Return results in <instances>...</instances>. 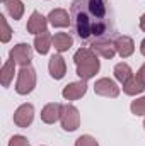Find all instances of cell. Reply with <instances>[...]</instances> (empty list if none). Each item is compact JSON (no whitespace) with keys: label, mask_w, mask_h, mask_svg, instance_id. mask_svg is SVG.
<instances>
[{"label":"cell","mask_w":145,"mask_h":146,"mask_svg":"<svg viewBox=\"0 0 145 146\" xmlns=\"http://www.w3.org/2000/svg\"><path fill=\"white\" fill-rule=\"evenodd\" d=\"M85 92H87V83H85V80H80V82L68 83V85L63 88L62 95H63V99H67V100H77V99H80L82 95H85Z\"/></svg>","instance_id":"obj_9"},{"label":"cell","mask_w":145,"mask_h":146,"mask_svg":"<svg viewBox=\"0 0 145 146\" xmlns=\"http://www.w3.org/2000/svg\"><path fill=\"white\" fill-rule=\"evenodd\" d=\"M132 68L126 65V63H118L116 66H114V76H116V80L118 82H121V83H126L133 75H132Z\"/></svg>","instance_id":"obj_20"},{"label":"cell","mask_w":145,"mask_h":146,"mask_svg":"<svg viewBox=\"0 0 145 146\" xmlns=\"http://www.w3.org/2000/svg\"><path fill=\"white\" fill-rule=\"evenodd\" d=\"M130 109H132V112H133L135 115H144L145 114V97L133 100L132 106H130Z\"/></svg>","instance_id":"obj_22"},{"label":"cell","mask_w":145,"mask_h":146,"mask_svg":"<svg viewBox=\"0 0 145 146\" xmlns=\"http://www.w3.org/2000/svg\"><path fill=\"white\" fill-rule=\"evenodd\" d=\"M48 19H50L51 26H55V27H67V26L72 22L68 12L63 10V9H55V10H51L50 15H48Z\"/></svg>","instance_id":"obj_14"},{"label":"cell","mask_w":145,"mask_h":146,"mask_svg":"<svg viewBox=\"0 0 145 146\" xmlns=\"http://www.w3.org/2000/svg\"><path fill=\"white\" fill-rule=\"evenodd\" d=\"M145 90V65L133 75L126 83H123V92L128 95H137Z\"/></svg>","instance_id":"obj_6"},{"label":"cell","mask_w":145,"mask_h":146,"mask_svg":"<svg viewBox=\"0 0 145 146\" xmlns=\"http://www.w3.org/2000/svg\"><path fill=\"white\" fill-rule=\"evenodd\" d=\"M73 61L77 65V75L80 76V80L92 78L99 72V66H101V63L97 60V54L92 48H80L73 54Z\"/></svg>","instance_id":"obj_2"},{"label":"cell","mask_w":145,"mask_h":146,"mask_svg":"<svg viewBox=\"0 0 145 146\" xmlns=\"http://www.w3.org/2000/svg\"><path fill=\"white\" fill-rule=\"evenodd\" d=\"M10 60H14L21 66H29L31 60H33V49H31V46L26 44V42H19L17 46H14L10 49Z\"/></svg>","instance_id":"obj_5"},{"label":"cell","mask_w":145,"mask_h":146,"mask_svg":"<svg viewBox=\"0 0 145 146\" xmlns=\"http://www.w3.org/2000/svg\"><path fill=\"white\" fill-rule=\"evenodd\" d=\"M140 29H142V31H145V14L140 17Z\"/></svg>","instance_id":"obj_25"},{"label":"cell","mask_w":145,"mask_h":146,"mask_svg":"<svg viewBox=\"0 0 145 146\" xmlns=\"http://www.w3.org/2000/svg\"><path fill=\"white\" fill-rule=\"evenodd\" d=\"M60 121H62V127H63L65 131H75V129L80 126V114H79L77 107L68 106V104L63 106Z\"/></svg>","instance_id":"obj_4"},{"label":"cell","mask_w":145,"mask_h":146,"mask_svg":"<svg viewBox=\"0 0 145 146\" xmlns=\"http://www.w3.org/2000/svg\"><path fill=\"white\" fill-rule=\"evenodd\" d=\"M75 146H99V143H97V141H96L92 136L85 134V136H80V138H77Z\"/></svg>","instance_id":"obj_23"},{"label":"cell","mask_w":145,"mask_h":146,"mask_svg":"<svg viewBox=\"0 0 145 146\" xmlns=\"http://www.w3.org/2000/svg\"><path fill=\"white\" fill-rule=\"evenodd\" d=\"M94 92L97 95H103V97H111V99H116L119 95V87L109 80V78H101L94 83Z\"/></svg>","instance_id":"obj_7"},{"label":"cell","mask_w":145,"mask_h":146,"mask_svg":"<svg viewBox=\"0 0 145 146\" xmlns=\"http://www.w3.org/2000/svg\"><path fill=\"white\" fill-rule=\"evenodd\" d=\"M14 73H15V61L14 60H9L3 66H2V72H0V80H2V85L3 87H9L12 78H14Z\"/></svg>","instance_id":"obj_19"},{"label":"cell","mask_w":145,"mask_h":146,"mask_svg":"<svg viewBox=\"0 0 145 146\" xmlns=\"http://www.w3.org/2000/svg\"><path fill=\"white\" fill-rule=\"evenodd\" d=\"M70 19L77 37L84 42L114 36V17L108 0H77L72 5Z\"/></svg>","instance_id":"obj_1"},{"label":"cell","mask_w":145,"mask_h":146,"mask_svg":"<svg viewBox=\"0 0 145 146\" xmlns=\"http://www.w3.org/2000/svg\"><path fill=\"white\" fill-rule=\"evenodd\" d=\"M62 109H63V106L56 104V102H51V104L44 106L43 110H41V121L46 122V124H55L62 117Z\"/></svg>","instance_id":"obj_10"},{"label":"cell","mask_w":145,"mask_h":146,"mask_svg":"<svg viewBox=\"0 0 145 146\" xmlns=\"http://www.w3.org/2000/svg\"><path fill=\"white\" fill-rule=\"evenodd\" d=\"M144 127H145V121H144Z\"/></svg>","instance_id":"obj_27"},{"label":"cell","mask_w":145,"mask_h":146,"mask_svg":"<svg viewBox=\"0 0 145 146\" xmlns=\"http://www.w3.org/2000/svg\"><path fill=\"white\" fill-rule=\"evenodd\" d=\"M34 119V107L31 104H22L14 112V122L19 127H28Z\"/></svg>","instance_id":"obj_8"},{"label":"cell","mask_w":145,"mask_h":146,"mask_svg":"<svg viewBox=\"0 0 145 146\" xmlns=\"http://www.w3.org/2000/svg\"><path fill=\"white\" fill-rule=\"evenodd\" d=\"M9 146H29V141L24 136H12L9 141Z\"/></svg>","instance_id":"obj_24"},{"label":"cell","mask_w":145,"mask_h":146,"mask_svg":"<svg viewBox=\"0 0 145 146\" xmlns=\"http://www.w3.org/2000/svg\"><path fill=\"white\" fill-rule=\"evenodd\" d=\"M51 46H53V37L50 36L46 31L41 33V34H38L36 39H34V48H36V51L39 54H46Z\"/></svg>","instance_id":"obj_16"},{"label":"cell","mask_w":145,"mask_h":146,"mask_svg":"<svg viewBox=\"0 0 145 146\" xmlns=\"http://www.w3.org/2000/svg\"><path fill=\"white\" fill-rule=\"evenodd\" d=\"M92 49L101 54L103 58H108L111 60L114 54H116V48H114V42H111V39H101V41H94L92 42Z\"/></svg>","instance_id":"obj_13"},{"label":"cell","mask_w":145,"mask_h":146,"mask_svg":"<svg viewBox=\"0 0 145 146\" xmlns=\"http://www.w3.org/2000/svg\"><path fill=\"white\" fill-rule=\"evenodd\" d=\"M114 48H116V53L121 56V58H128L133 51H135V44H133V39L128 36H118L114 39Z\"/></svg>","instance_id":"obj_12"},{"label":"cell","mask_w":145,"mask_h":146,"mask_svg":"<svg viewBox=\"0 0 145 146\" xmlns=\"http://www.w3.org/2000/svg\"><path fill=\"white\" fill-rule=\"evenodd\" d=\"M140 51H142V54L145 56V39L142 41V44H140Z\"/></svg>","instance_id":"obj_26"},{"label":"cell","mask_w":145,"mask_h":146,"mask_svg":"<svg viewBox=\"0 0 145 146\" xmlns=\"http://www.w3.org/2000/svg\"><path fill=\"white\" fill-rule=\"evenodd\" d=\"M2 2H5V0H2Z\"/></svg>","instance_id":"obj_28"},{"label":"cell","mask_w":145,"mask_h":146,"mask_svg":"<svg viewBox=\"0 0 145 146\" xmlns=\"http://www.w3.org/2000/svg\"><path fill=\"white\" fill-rule=\"evenodd\" d=\"M72 44H73L72 36H68V34H65V33H58V34L53 36V48H55L56 51H60V53L68 51V49L72 48Z\"/></svg>","instance_id":"obj_17"},{"label":"cell","mask_w":145,"mask_h":146,"mask_svg":"<svg viewBox=\"0 0 145 146\" xmlns=\"http://www.w3.org/2000/svg\"><path fill=\"white\" fill-rule=\"evenodd\" d=\"M48 70L50 75L55 78V80H62L67 73V65H65V60L60 56V54H53L50 58V63H48Z\"/></svg>","instance_id":"obj_11"},{"label":"cell","mask_w":145,"mask_h":146,"mask_svg":"<svg viewBox=\"0 0 145 146\" xmlns=\"http://www.w3.org/2000/svg\"><path fill=\"white\" fill-rule=\"evenodd\" d=\"M28 31L31 34H41L46 31V19L39 14V12H33L29 21H28Z\"/></svg>","instance_id":"obj_15"},{"label":"cell","mask_w":145,"mask_h":146,"mask_svg":"<svg viewBox=\"0 0 145 146\" xmlns=\"http://www.w3.org/2000/svg\"><path fill=\"white\" fill-rule=\"evenodd\" d=\"M5 10L9 12V15L15 21H19L24 14V3L21 0H5Z\"/></svg>","instance_id":"obj_18"},{"label":"cell","mask_w":145,"mask_h":146,"mask_svg":"<svg viewBox=\"0 0 145 146\" xmlns=\"http://www.w3.org/2000/svg\"><path fill=\"white\" fill-rule=\"evenodd\" d=\"M36 87V72L34 68L29 66H22L19 76H17V83H15V92L21 95H28L33 92V88Z\"/></svg>","instance_id":"obj_3"},{"label":"cell","mask_w":145,"mask_h":146,"mask_svg":"<svg viewBox=\"0 0 145 146\" xmlns=\"http://www.w3.org/2000/svg\"><path fill=\"white\" fill-rule=\"evenodd\" d=\"M0 26H2V33H0V39H2V42H7L10 36H12V31H10V27H9V24H7V19L3 17V15H0Z\"/></svg>","instance_id":"obj_21"}]
</instances>
